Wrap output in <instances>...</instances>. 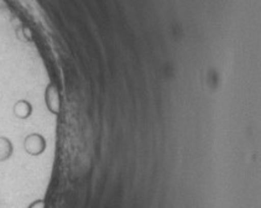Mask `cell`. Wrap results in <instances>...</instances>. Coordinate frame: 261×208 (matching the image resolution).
<instances>
[{
	"instance_id": "6da1fadb",
	"label": "cell",
	"mask_w": 261,
	"mask_h": 208,
	"mask_svg": "<svg viewBox=\"0 0 261 208\" xmlns=\"http://www.w3.org/2000/svg\"><path fill=\"white\" fill-rule=\"evenodd\" d=\"M47 146L46 139L42 137L39 133H33L29 134L28 137L24 139V149L29 155L31 156H40L43 154Z\"/></svg>"
},
{
	"instance_id": "7a4b0ae2",
	"label": "cell",
	"mask_w": 261,
	"mask_h": 208,
	"mask_svg": "<svg viewBox=\"0 0 261 208\" xmlns=\"http://www.w3.org/2000/svg\"><path fill=\"white\" fill-rule=\"evenodd\" d=\"M45 103L48 112L54 115H59L61 111V99L59 89L55 85H48L45 91Z\"/></svg>"
},
{
	"instance_id": "3957f363",
	"label": "cell",
	"mask_w": 261,
	"mask_h": 208,
	"mask_svg": "<svg viewBox=\"0 0 261 208\" xmlns=\"http://www.w3.org/2000/svg\"><path fill=\"white\" fill-rule=\"evenodd\" d=\"M33 104L26 99H20L13 106V114L17 119L26 120L33 114Z\"/></svg>"
},
{
	"instance_id": "277c9868",
	"label": "cell",
	"mask_w": 261,
	"mask_h": 208,
	"mask_svg": "<svg viewBox=\"0 0 261 208\" xmlns=\"http://www.w3.org/2000/svg\"><path fill=\"white\" fill-rule=\"evenodd\" d=\"M14 146L11 140L7 137H0V161H7L11 158Z\"/></svg>"
},
{
	"instance_id": "5b68a950",
	"label": "cell",
	"mask_w": 261,
	"mask_h": 208,
	"mask_svg": "<svg viewBox=\"0 0 261 208\" xmlns=\"http://www.w3.org/2000/svg\"><path fill=\"white\" fill-rule=\"evenodd\" d=\"M28 208H45V201L43 199H36Z\"/></svg>"
}]
</instances>
